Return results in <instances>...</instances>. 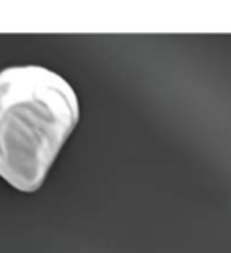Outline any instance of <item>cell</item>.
<instances>
[{
	"mask_svg": "<svg viewBox=\"0 0 231 253\" xmlns=\"http://www.w3.org/2000/svg\"><path fill=\"white\" fill-rule=\"evenodd\" d=\"M79 122V100L62 74L42 65L0 71V177L18 192L40 190Z\"/></svg>",
	"mask_w": 231,
	"mask_h": 253,
	"instance_id": "obj_1",
	"label": "cell"
}]
</instances>
